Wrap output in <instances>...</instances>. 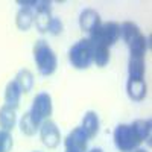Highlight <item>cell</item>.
Instances as JSON below:
<instances>
[{"label":"cell","instance_id":"cell-26","mask_svg":"<svg viewBox=\"0 0 152 152\" xmlns=\"http://www.w3.org/2000/svg\"><path fill=\"white\" fill-rule=\"evenodd\" d=\"M66 152H76V151H70V149H66Z\"/></svg>","mask_w":152,"mask_h":152},{"label":"cell","instance_id":"cell-18","mask_svg":"<svg viewBox=\"0 0 152 152\" xmlns=\"http://www.w3.org/2000/svg\"><path fill=\"white\" fill-rule=\"evenodd\" d=\"M20 129L24 135H35L37 131L40 129V125H38L32 116H31V113H24L23 116H21V120H20Z\"/></svg>","mask_w":152,"mask_h":152},{"label":"cell","instance_id":"cell-9","mask_svg":"<svg viewBox=\"0 0 152 152\" xmlns=\"http://www.w3.org/2000/svg\"><path fill=\"white\" fill-rule=\"evenodd\" d=\"M102 23L100 21V15L97 14V11L91 9V8H87L81 12L79 15V26L84 32H91L94 31L99 24Z\"/></svg>","mask_w":152,"mask_h":152},{"label":"cell","instance_id":"cell-6","mask_svg":"<svg viewBox=\"0 0 152 152\" xmlns=\"http://www.w3.org/2000/svg\"><path fill=\"white\" fill-rule=\"evenodd\" d=\"M40 137H41L43 143L50 149L56 148L61 142V134H59V129H58L56 123L49 120V119L44 120L40 125Z\"/></svg>","mask_w":152,"mask_h":152},{"label":"cell","instance_id":"cell-10","mask_svg":"<svg viewBox=\"0 0 152 152\" xmlns=\"http://www.w3.org/2000/svg\"><path fill=\"white\" fill-rule=\"evenodd\" d=\"M126 91H128V96L135 100V102H140L143 100L148 94V85L143 81H134V79H128L126 82Z\"/></svg>","mask_w":152,"mask_h":152},{"label":"cell","instance_id":"cell-16","mask_svg":"<svg viewBox=\"0 0 152 152\" xmlns=\"http://www.w3.org/2000/svg\"><path fill=\"white\" fill-rule=\"evenodd\" d=\"M91 47H93V62L97 67H105L110 62V49L94 43H91Z\"/></svg>","mask_w":152,"mask_h":152},{"label":"cell","instance_id":"cell-14","mask_svg":"<svg viewBox=\"0 0 152 152\" xmlns=\"http://www.w3.org/2000/svg\"><path fill=\"white\" fill-rule=\"evenodd\" d=\"M32 9L34 8H21L17 12L15 23H17V28L20 31H29V28L32 26V23L35 20V14Z\"/></svg>","mask_w":152,"mask_h":152},{"label":"cell","instance_id":"cell-5","mask_svg":"<svg viewBox=\"0 0 152 152\" xmlns=\"http://www.w3.org/2000/svg\"><path fill=\"white\" fill-rule=\"evenodd\" d=\"M52 97L49 93H38L32 102V108L29 110L32 119L41 125L44 120H47L52 116Z\"/></svg>","mask_w":152,"mask_h":152},{"label":"cell","instance_id":"cell-13","mask_svg":"<svg viewBox=\"0 0 152 152\" xmlns=\"http://www.w3.org/2000/svg\"><path fill=\"white\" fill-rule=\"evenodd\" d=\"M129 52L132 58H145V53L149 47V40H146V37L143 34L137 35L132 41L128 43Z\"/></svg>","mask_w":152,"mask_h":152},{"label":"cell","instance_id":"cell-24","mask_svg":"<svg viewBox=\"0 0 152 152\" xmlns=\"http://www.w3.org/2000/svg\"><path fill=\"white\" fill-rule=\"evenodd\" d=\"M90 152H104L102 149H99V148H94V149H91Z\"/></svg>","mask_w":152,"mask_h":152},{"label":"cell","instance_id":"cell-7","mask_svg":"<svg viewBox=\"0 0 152 152\" xmlns=\"http://www.w3.org/2000/svg\"><path fill=\"white\" fill-rule=\"evenodd\" d=\"M37 18H35V26L40 32H47L49 23L52 20V8H50V2L47 0H37Z\"/></svg>","mask_w":152,"mask_h":152},{"label":"cell","instance_id":"cell-23","mask_svg":"<svg viewBox=\"0 0 152 152\" xmlns=\"http://www.w3.org/2000/svg\"><path fill=\"white\" fill-rule=\"evenodd\" d=\"M62 29H64V26H62V21H61L58 17H52V20H50V23H49L47 32H50L52 35H58V34L62 32Z\"/></svg>","mask_w":152,"mask_h":152},{"label":"cell","instance_id":"cell-12","mask_svg":"<svg viewBox=\"0 0 152 152\" xmlns=\"http://www.w3.org/2000/svg\"><path fill=\"white\" fill-rule=\"evenodd\" d=\"M81 128L85 131L88 138H93V137L97 135V132H99V117L94 111H87L85 113Z\"/></svg>","mask_w":152,"mask_h":152},{"label":"cell","instance_id":"cell-3","mask_svg":"<svg viewBox=\"0 0 152 152\" xmlns=\"http://www.w3.org/2000/svg\"><path fill=\"white\" fill-rule=\"evenodd\" d=\"M69 59L70 64L78 70L90 67L93 62V47L90 40L88 38L87 40H79L76 44H73L69 52Z\"/></svg>","mask_w":152,"mask_h":152},{"label":"cell","instance_id":"cell-21","mask_svg":"<svg viewBox=\"0 0 152 152\" xmlns=\"http://www.w3.org/2000/svg\"><path fill=\"white\" fill-rule=\"evenodd\" d=\"M140 34L142 32H140V29H138V26L135 23H132V21L122 23V26H120V37H123V40H125L126 44H128L129 41H132L134 38L137 35H140Z\"/></svg>","mask_w":152,"mask_h":152},{"label":"cell","instance_id":"cell-4","mask_svg":"<svg viewBox=\"0 0 152 152\" xmlns=\"http://www.w3.org/2000/svg\"><path fill=\"white\" fill-rule=\"evenodd\" d=\"M114 143L120 152H132L142 143V138L137 135L131 125H119L114 129Z\"/></svg>","mask_w":152,"mask_h":152},{"label":"cell","instance_id":"cell-17","mask_svg":"<svg viewBox=\"0 0 152 152\" xmlns=\"http://www.w3.org/2000/svg\"><path fill=\"white\" fill-rule=\"evenodd\" d=\"M15 125V110L6 105L0 108V128L5 131H11Z\"/></svg>","mask_w":152,"mask_h":152},{"label":"cell","instance_id":"cell-22","mask_svg":"<svg viewBox=\"0 0 152 152\" xmlns=\"http://www.w3.org/2000/svg\"><path fill=\"white\" fill-rule=\"evenodd\" d=\"M12 148V135L9 131L0 129V152H9Z\"/></svg>","mask_w":152,"mask_h":152},{"label":"cell","instance_id":"cell-2","mask_svg":"<svg viewBox=\"0 0 152 152\" xmlns=\"http://www.w3.org/2000/svg\"><path fill=\"white\" fill-rule=\"evenodd\" d=\"M120 38V24L116 21H107V23H100L99 26L90 32V40L94 44L99 46H105L111 47L113 44H116Z\"/></svg>","mask_w":152,"mask_h":152},{"label":"cell","instance_id":"cell-20","mask_svg":"<svg viewBox=\"0 0 152 152\" xmlns=\"http://www.w3.org/2000/svg\"><path fill=\"white\" fill-rule=\"evenodd\" d=\"M131 126L137 132V135L142 138V142L148 140V143H151V119H148V120H134L131 123Z\"/></svg>","mask_w":152,"mask_h":152},{"label":"cell","instance_id":"cell-1","mask_svg":"<svg viewBox=\"0 0 152 152\" xmlns=\"http://www.w3.org/2000/svg\"><path fill=\"white\" fill-rule=\"evenodd\" d=\"M34 59L43 76H50L58 67V58L47 41L38 40L34 46Z\"/></svg>","mask_w":152,"mask_h":152},{"label":"cell","instance_id":"cell-8","mask_svg":"<svg viewBox=\"0 0 152 152\" xmlns=\"http://www.w3.org/2000/svg\"><path fill=\"white\" fill-rule=\"evenodd\" d=\"M64 145H66V149L76 151V152H85L87 145H88V135L85 134V131L81 126H78L67 135Z\"/></svg>","mask_w":152,"mask_h":152},{"label":"cell","instance_id":"cell-19","mask_svg":"<svg viewBox=\"0 0 152 152\" xmlns=\"http://www.w3.org/2000/svg\"><path fill=\"white\" fill-rule=\"evenodd\" d=\"M15 82L18 84L21 93H29L34 87V75L29 70H20L15 76Z\"/></svg>","mask_w":152,"mask_h":152},{"label":"cell","instance_id":"cell-11","mask_svg":"<svg viewBox=\"0 0 152 152\" xmlns=\"http://www.w3.org/2000/svg\"><path fill=\"white\" fill-rule=\"evenodd\" d=\"M20 97H21V90H20L18 84L14 79V81H11L6 85V90H5V105L9 107V108H12V110L18 108Z\"/></svg>","mask_w":152,"mask_h":152},{"label":"cell","instance_id":"cell-15","mask_svg":"<svg viewBox=\"0 0 152 152\" xmlns=\"http://www.w3.org/2000/svg\"><path fill=\"white\" fill-rule=\"evenodd\" d=\"M129 79L134 81H143L145 79V58H132L129 59Z\"/></svg>","mask_w":152,"mask_h":152},{"label":"cell","instance_id":"cell-25","mask_svg":"<svg viewBox=\"0 0 152 152\" xmlns=\"http://www.w3.org/2000/svg\"><path fill=\"white\" fill-rule=\"evenodd\" d=\"M132 152H146V151H145V149H134Z\"/></svg>","mask_w":152,"mask_h":152}]
</instances>
